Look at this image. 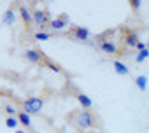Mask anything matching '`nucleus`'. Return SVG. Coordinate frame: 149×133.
Segmentation results:
<instances>
[{"label": "nucleus", "mask_w": 149, "mask_h": 133, "mask_svg": "<svg viewBox=\"0 0 149 133\" xmlns=\"http://www.w3.org/2000/svg\"><path fill=\"white\" fill-rule=\"evenodd\" d=\"M68 123L76 128V130H79L81 133L86 131V130H90V128H95V126H97L95 116H93L90 110H86V109H83V110L79 109V110L70 112V114H68Z\"/></svg>", "instance_id": "nucleus-1"}, {"label": "nucleus", "mask_w": 149, "mask_h": 133, "mask_svg": "<svg viewBox=\"0 0 149 133\" xmlns=\"http://www.w3.org/2000/svg\"><path fill=\"white\" fill-rule=\"evenodd\" d=\"M21 105H23V110H25L26 114H30V116H32V114H33V116H39V114L42 112L44 100H42L40 96H30V98L23 100Z\"/></svg>", "instance_id": "nucleus-2"}, {"label": "nucleus", "mask_w": 149, "mask_h": 133, "mask_svg": "<svg viewBox=\"0 0 149 133\" xmlns=\"http://www.w3.org/2000/svg\"><path fill=\"white\" fill-rule=\"evenodd\" d=\"M67 35L72 40H88L91 37V32L86 26H70V30L67 32Z\"/></svg>", "instance_id": "nucleus-3"}, {"label": "nucleus", "mask_w": 149, "mask_h": 133, "mask_svg": "<svg viewBox=\"0 0 149 133\" xmlns=\"http://www.w3.org/2000/svg\"><path fill=\"white\" fill-rule=\"evenodd\" d=\"M32 14H33V23H35L39 28H44V26H47V25L51 23L49 12H47L46 9H35V11H32Z\"/></svg>", "instance_id": "nucleus-4"}, {"label": "nucleus", "mask_w": 149, "mask_h": 133, "mask_svg": "<svg viewBox=\"0 0 149 133\" xmlns=\"http://www.w3.org/2000/svg\"><path fill=\"white\" fill-rule=\"evenodd\" d=\"M23 54H25V60H28L33 65H44V60L47 58L42 51H37V49H26Z\"/></svg>", "instance_id": "nucleus-5"}, {"label": "nucleus", "mask_w": 149, "mask_h": 133, "mask_svg": "<svg viewBox=\"0 0 149 133\" xmlns=\"http://www.w3.org/2000/svg\"><path fill=\"white\" fill-rule=\"evenodd\" d=\"M139 35L135 30H128V28H123V44L126 47H137L139 44Z\"/></svg>", "instance_id": "nucleus-6"}, {"label": "nucleus", "mask_w": 149, "mask_h": 133, "mask_svg": "<svg viewBox=\"0 0 149 133\" xmlns=\"http://www.w3.org/2000/svg\"><path fill=\"white\" fill-rule=\"evenodd\" d=\"M67 25H68V16L65 14V12H61L58 18H54V19H51V23L47 25L51 30H54V32H60V30H63V28H67Z\"/></svg>", "instance_id": "nucleus-7"}, {"label": "nucleus", "mask_w": 149, "mask_h": 133, "mask_svg": "<svg viewBox=\"0 0 149 133\" xmlns=\"http://www.w3.org/2000/svg\"><path fill=\"white\" fill-rule=\"evenodd\" d=\"M100 49H102L105 54H111V56H114V54L119 53V47H118L112 40H100Z\"/></svg>", "instance_id": "nucleus-8"}, {"label": "nucleus", "mask_w": 149, "mask_h": 133, "mask_svg": "<svg viewBox=\"0 0 149 133\" xmlns=\"http://www.w3.org/2000/svg\"><path fill=\"white\" fill-rule=\"evenodd\" d=\"M19 18H21V21L25 23L26 28H30V25L33 23V14H32V11L26 9L25 6H19Z\"/></svg>", "instance_id": "nucleus-9"}, {"label": "nucleus", "mask_w": 149, "mask_h": 133, "mask_svg": "<svg viewBox=\"0 0 149 133\" xmlns=\"http://www.w3.org/2000/svg\"><path fill=\"white\" fill-rule=\"evenodd\" d=\"M16 117H18L19 124L23 126V130H32V119H30V114H26L25 110H19Z\"/></svg>", "instance_id": "nucleus-10"}, {"label": "nucleus", "mask_w": 149, "mask_h": 133, "mask_svg": "<svg viewBox=\"0 0 149 133\" xmlns=\"http://www.w3.org/2000/svg\"><path fill=\"white\" fill-rule=\"evenodd\" d=\"M76 98H77V102L81 103V107H83V109L90 110V109L93 107V102H91V98H90L88 95H84V93H77V95H76Z\"/></svg>", "instance_id": "nucleus-11"}, {"label": "nucleus", "mask_w": 149, "mask_h": 133, "mask_svg": "<svg viewBox=\"0 0 149 133\" xmlns=\"http://www.w3.org/2000/svg\"><path fill=\"white\" fill-rule=\"evenodd\" d=\"M112 65H114V70H116V74H119V76H128V66L123 63V61H119V60H114L112 61Z\"/></svg>", "instance_id": "nucleus-12"}, {"label": "nucleus", "mask_w": 149, "mask_h": 133, "mask_svg": "<svg viewBox=\"0 0 149 133\" xmlns=\"http://www.w3.org/2000/svg\"><path fill=\"white\" fill-rule=\"evenodd\" d=\"M44 66H47L49 70H53V72H56V74H60V72H61L60 65H58V63H54V61H51L49 58H46V60H44Z\"/></svg>", "instance_id": "nucleus-13"}, {"label": "nucleus", "mask_w": 149, "mask_h": 133, "mask_svg": "<svg viewBox=\"0 0 149 133\" xmlns=\"http://www.w3.org/2000/svg\"><path fill=\"white\" fill-rule=\"evenodd\" d=\"M135 84H137V88H139L140 91H146V88H147V77H146V76H137Z\"/></svg>", "instance_id": "nucleus-14"}, {"label": "nucleus", "mask_w": 149, "mask_h": 133, "mask_svg": "<svg viewBox=\"0 0 149 133\" xmlns=\"http://www.w3.org/2000/svg\"><path fill=\"white\" fill-rule=\"evenodd\" d=\"M6 126H7V128H11V130H16V128L19 126L18 117H11V116H7V117H6Z\"/></svg>", "instance_id": "nucleus-15"}, {"label": "nucleus", "mask_w": 149, "mask_h": 133, "mask_svg": "<svg viewBox=\"0 0 149 133\" xmlns=\"http://www.w3.org/2000/svg\"><path fill=\"white\" fill-rule=\"evenodd\" d=\"M4 112H6L7 116H11V117H16V116H18V110H16L14 105H11V103H4Z\"/></svg>", "instance_id": "nucleus-16"}, {"label": "nucleus", "mask_w": 149, "mask_h": 133, "mask_svg": "<svg viewBox=\"0 0 149 133\" xmlns=\"http://www.w3.org/2000/svg\"><path fill=\"white\" fill-rule=\"evenodd\" d=\"M13 21H14V11L13 9H7L6 14H4V23L6 25H11Z\"/></svg>", "instance_id": "nucleus-17"}, {"label": "nucleus", "mask_w": 149, "mask_h": 133, "mask_svg": "<svg viewBox=\"0 0 149 133\" xmlns=\"http://www.w3.org/2000/svg\"><path fill=\"white\" fill-rule=\"evenodd\" d=\"M146 58H149V49H144V51H139V54H137V58H135V61L137 63H142Z\"/></svg>", "instance_id": "nucleus-18"}, {"label": "nucleus", "mask_w": 149, "mask_h": 133, "mask_svg": "<svg viewBox=\"0 0 149 133\" xmlns=\"http://www.w3.org/2000/svg\"><path fill=\"white\" fill-rule=\"evenodd\" d=\"M49 37H51V33H47V32H37V33L33 35L35 40H47Z\"/></svg>", "instance_id": "nucleus-19"}, {"label": "nucleus", "mask_w": 149, "mask_h": 133, "mask_svg": "<svg viewBox=\"0 0 149 133\" xmlns=\"http://www.w3.org/2000/svg\"><path fill=\"white\" fill-rule=\"evenodd\" d=\"M140 2H142V0H130L132 9H133V11H139V9H140Z\"/></svg>", "instance_id": "nucleus-20"}, {"label": "nucleus", "mask_w": 149, "mask_h": 133, "mask_svg": "<svg viewBox=\"0 0 149 133\" xmlns=\"http://www.w3.org/2000/svg\"><path fill=\"white\" fill-rule=\"evenodd\" d=\"M135 49H137V51H144V49H147V44H144V42H139Z\"/></svg>", "instance_id": "nucleus-21"}, {"label": "nucleus", "mask_w": 149, "mask_h": 133, "mask_svg": "<svg viewBox=\"0 0 149 133\" xmlns=\"http://www.w3.org/2000/svg\"><path fill=\"white\" fill-rule=\"evenodd\" d=\"M14 133H26V130H14Z\"/></svg>", "instance_id": "nucleus-22"}, {"label": "nucleus", "mask_w": 149, "mask_h": 133, "mask_svg": "<svg viewBox=\"0 0 149 133\" xmlns=\"http://www.w3.org/2000/svg\"><path fill=\"white\" fill-rule=\"evenodd\" d=\"M30 133H39V131H35V130H30Z\"/></svg>", "instance_id": "nucleus-23"}, {"label": "nucleus", "mask_w": 149, "mask_h": 133, "mask_svg": "<svg viewBox=\"0 0 149 133\" xmlns=\"http://www.w3.org/2000/svg\"><path fill=\"white\" fill-rule=\"evenodd\" d=\"M147 49H149V42H147Z\"/></svg>", "instance_id": "nucleus-24"}]
</instances>
